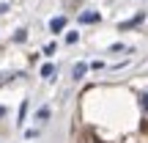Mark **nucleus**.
I'll return each mask as SVG.
<instances>
[{"instance_id": "obj_4", "label": "nucleus", "mask_w": 148, "mask_h": 143, "mask_svg": "<svg viewBox=\"0 0 148 143\" xmlns=\"http://www.w3.org/2000/svg\"><path fill=\"white\" fill-rule=\"evenodd\" d=\"M49 118V107H38L36 110V121H47Z\"/></svg>"}, {"instance_id": "obj_1", "label": "nucleus", "mask_w": 148, "mask_h": 143, "mask_svg": "<svg viewBox=\"0 0 148 143\" xmlns=\"http://www.w3.org/2000/svg\"><path fill=\"white\" fill-rule=\"evenodd\" d=\"M99 19H101L99 11H85V14H79V22H82V25H96Z\"/></svg>"}, {"instance_id": "obj_5", "label": "nucleus", "mask_w": 148, "mask_h": 143, "mask_svg": "<svg viewBox=\"0 0 148 143\" xmlns=\"http://www.w3.org/2000/svg\"><path fill=\"white\" fill-rule=\"evenodd\" d=\"M79 41V33L77 30H69V33H66V44H77Z\"/></svg>"}, {"instance_id": "obj_7", "label": "nucleus", "mask_w": 148, "mask_h": 143, "mask_svg": "<svg viewBox=\"0 0 148 143\" xmlns=\"http://www.w3.org/2000/svg\"><path fill=\"white\" fill-rule=\"evenodd\" d=\"M25 113H27V99L22 102V107H19V121H16V124H22V121H25Z\"/></svg>"}, {"instance_id": "obj_8", "label": "nucleus", "mask_w": 148, "mask_h": 143, "mask_svg": "<svg viewBox=\"0 0 148 143\" xmlns=\"http://www.w3.org/2000/svg\"><path fill=\"white\" fill-rule=\"evenodd\" d=\"M140 105H143V110L148 113V94H143V96H140Z\"/></svg>"}, {"instance_id": "obj_2", "label": "nucleus", "mask_w": 148, "mask_h": 143, "mask_svg": "<svg viewBox=\"0 0 148 143\" xmlns=\"http://www.w3.org/2000/svg\"><path fill=\"white\" fill-rule=\"evenodd\" d=\"M66 28V17H52V19H49V30L52 33H60Z\"/></svg>"}, {"instance_id": "obj_6", "label": "nucleus", "mask_w": 148, "mask_h": 143, "mask_svg": "<svg viewBox=\"0 0 148 143\" xmlns=\"http://www.w3.org/2000/svg\"><path fill=\"white\" fill-rule=\"evenodd\" d=\"M52 74H55V66L52 64H44L41 66V77H52Z\"/></svg>"}, {"instance_id": "obj_9", "label": "nucleus", "mask_w": 148, "mask_h": 143, "mask_svg": "<svg viewBox=\"0 0 148 143\" xmlns=\"http://www.w3.org/2000/svg\"><path fill=\"white\" fill-rule=\"evenodd\" d=\"M123 50H126L123 44H112V47H110V53H123Z\"/></svg>"}, {"instance_id": "obj_3", "label": "nucleus", "mask_w": 148, "mask_h": 143, "mask_svg": "<svg viewBox=\"0 0 148 143\" xmlns=\"http://www.w3.org/2000/svg\"><path fill=\"white\" fill-rule=\"evenodd\" d=\"M85 72H88V64H74L71 77H74V80H82V77H85Z\"/></svg>"}]
</instances>
